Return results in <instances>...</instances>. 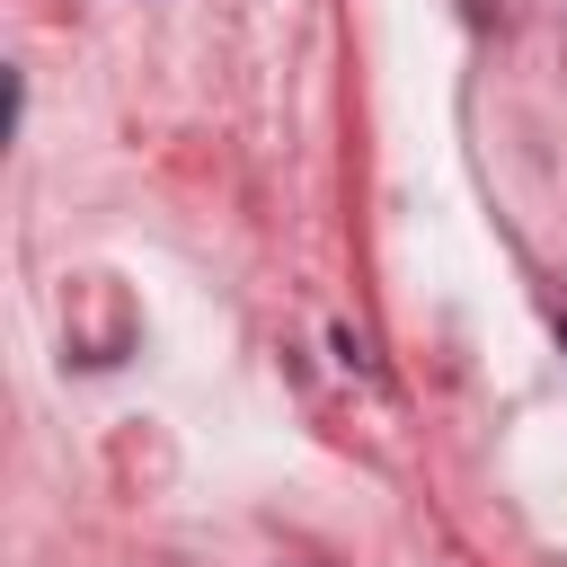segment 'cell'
<instances>
[{"label":"cell","instance_id":"obj_1","mask_svg":"<svg viewBox=\"0 0 567 567\" xmlns=\"http://www.w3.org/2000/svg\"><path fill=\"white\" fill-rule=\"evenodd\" d=\"M558 337H567V319H558Z\"/></svg>","mask_w":567,"mask_h":567}]
</instances>
